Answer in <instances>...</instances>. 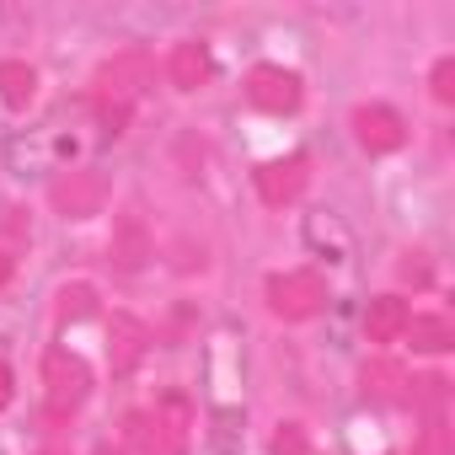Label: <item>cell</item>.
Wrapping results in <instances>:
<instances>
[{
    "mask_svg": "<svg viewBox=\"0 0 455 455\" xmlns=\"http://www.w3.org/2000/svg\"><path fill=\"white\" fill-rule=\"evenodd\" d=\"M129 439L145 450V455H182L188 439H193V407L182 391H166L156 402V412H134L129 418Z\"/></svg>",
    "mask_w": 455,
    "mask_h": 455,
    "instance_id": "6da1fadb",
    "label": "cell"
},
{
    "mask_svg": "<svg viewBox=\"0 0 455 455\" xmlns=\"http://www.w3.org/2000/svg\"><path fill=\"white\" fill-rule=\"evenodd\" d=\"M327 306V279L316 268H290V274H274L268 279V311L284 316V322H306Z\"/></svg>",
    "mask_w": 455,
    "mask_h": 455,
    "instance_id": "7a4b0ae2",
    "label": "cell"
},
{
    "mask_svg": "<svg viewBox=\"0 0 455 455\" xmlns=\"http://www.w3.org/2000/svg\"><path fill=\"white\" fill-rule=\"evenodd\" d=\"M44 391H49V412H54V418H70V412L92 396V370H86V359L70 354V348H54V354L44 359Z\"/></svg>",
    "mask_w": 455,
    "mask_h": 455,
    "instance_id": "3957f363",
    "label": "cell"
},
{
    "mask_svg": "<svg viewBox=\"0 0 455 455\" xmlns=\"http://www.w3.org/2000/svg\"><path fill=\"white\" fill-rule=\"evenodd\" d=\"M150 86V60H145V49H124V54H113L102 70H97V102H108V108H134V97Z\"/></svg>",
    "mask_w": 455,
    "mask_h": 455,
    "instance_id": "277c9868",
    "label": "cell"
},
{
    "mask_svg": "<svg viewBox=\"0 0 455 455\" xmlns=\"http://www.w3.org/2000/svg\"><path fill=\"white\" fill-rule=\"evenodd\" d=\"M247 102L263 113H295L300 108V76L284 65H258L247 76Z\"/></svg>",
    "mask_w": 455,
    "mask_h": 455,
    "instance_id": "5b68a950",
    "label": "cell"
},
{
    "mask_svg": "<svg viewBox=\"0 0 455 455\" xmlns=\"http://www.w3.org/2000/svg\"><path fill=\"white\" fill-rule=\"evenodd\" d=\"M354 134H359V145L370 156H391V150L407 145V118L396 108H386V102H370V108L354 113Z\"/></svg>",
    "mask_w": 455,
    "mask_h": 455,
    "instance_id": "8992f818",
    "label": "cell"
},
{
    "mask_svg": "<svg viewBox=\"0 0 455 455\" xmlns=\"http://www.w3.org/2000/svg\"><path fill=\"white\" fill-rule=\"evenodd\" d=\"M306 182H311V161H306V156H284V161L258 166V198L274 204V209L295 204V198L306 193Z\"/></svg>",
    "mask_w": 455,
    "mask_h": 455,
    "instance_id": "52a82bcc",
    "label": "cell"
},
{
    "mask_svg": "<svg viewBox=\"0 0 455 455\" xmlns=\"http://www.w3.org/2000/svg\"><path fill=\"white\" fill-rule=\"evenodd\" d=\"M49 198H54V209H60L65 220H86V214H97V209H102L108 188H102V177H97V172H65V177L49 188Z\"/></svg>",
    "mask_w": 455,
    "mask_h": 455,
    "instance_id": "ba28073f",
    "label": "cell"
},
{
    "mask_svg": "<svg viewBox=\"0 0 455 455\" xmlns=\"http://www.w3.org/2000/svg\"><path fill=\"white\" fill-rule=\"evenodd\" d=\"M306 247L316 252V258H327V263H348L354 258V231L332 214V209H316V214H306Z\"/></svg>",
    "mask_w": 455,
    "mask_h": 455,
    "instance_id": "9c48e42d",
    "label": "cell"
},
{
    "mask_svg": "<svg viewBox=\"0 0 455 455\" xmlns=\"http://www.w3.org/2000/svg\"><path fill=\"white\" fill-rule=\"evenodd\" d=\"M145 348H150V332H145V322H134V316H113L108 322V364H113V375H134V364L145 359Z\"/></svg>",
    "mask_w": 455,
    "mask_h": 455,
    "instance_id": "30bf717a",
    "label": "cell"
},
{
    "mask_svg": "<svg viewBox=\"0 0 455 455\" xmlns=\"http://www.w3.org/2000/svg\"><path fill=\"white\" fill-rule=\"evenodd\" d=\"M70 150H76V140H65V134H28V140H12V145H6V156H12V166H17V177L44 172V166L65 161Z\"/></svg>",
    "mask_w": 455,
    "mask_h": 455,
    "instance_id": "8fae6325",
    "label": "cell"
},
{
    "mask_svg": "<svg viewBox=\"0 0 455 455\" xmlns=\"http://www.w3.org/2000/svg\"><path fill=\"white\" fill-rule=\"evenodd\" d=\"M209 76H214V60H209V49H204L198 38H188V44L172 49V60H166V81H172L177 92H198Z\"/></svg>",
    "mask_w": 455,
    "mask_h": 455,
    "instance_id": "7c38bea8",
    "label": "cell"
},
{
    "mask_svg": "<svg viewBox=\"0 0 455 455\" xmlns=\"http://www.w3.org/2000/svg\"><path fill=\"white\" fill-rule=\"evenodd\" d=\"M407 322H412V306H407L402 295H375L370 311H364V332H370V343H402Z\"/></svg>",
    "mask_w": 455,
    "mask_h": 455,
    "instance_id": "4fadbf2b",
    "label": "cell"
},
{
    "mask_svg": "<svg viewBox=\"0 0 455 455\" xmlns=\"http://www.w3.org/2000/svg\"><path fill=\"white\" fill-rule=\"evenodd\" d=\"M150 258V231H145V220L140 214H118L113 225V263L118 268H140Z\"/></svg>",
    "mask_w": 455,
    "mask_h": 455,
    "instance_id": "5bb4252c",
    "label": "cell"
},
{
    "mask_svg": "<svg viewBox=\"0 0 455 455\" xmlns=\"http://www.w3.org/2000/svg\"><path fill=\"white\" fill-rule=\"evenodd\" d=\"M33 92H38L33 65H22V60H0V102H6V108H28Z\"/></svg>",
    "mask_w": 455,
    "mask_h": 455,
    "instance_id": "9a60e30c",
    "label": "cell"
},
{
    "mask_svg": "<svg viewBox=\"0 0 455 455\" xmlns=\"http://www.w3.org/2000/svg\"><path fill=\"white\" fill-rule=\"evenodd\" d=\"M402 338H412L418 354H444L455 343V327H450V316H412Z\"/></svg>",
    "mask_w": 455,
    "mask_h": 455,
    "instance_id": "2e32d148",
    "label": "cell"
},
{
    "mask_svg": "<svg viewBox=\"0 0 455 455\" xmlns=\"http://www.w3.org/2000/svg\"><path fill=\"white\" fill-rule=\"evenodd\" d=\"M364 391H370L375 402H407V375H402L396 364H370V370H364Z\"/></svg>",
    "mask_w": 455,
    "mask_h": 455,
    "instance_id": "e0dca14e",
    "label": "cell"
},
{
    "mask_svg": "<svg viewBox=\"0 0 455 455\" xmlns=\"http://www.w3.org/2000/svg\"><path fill=\"white\" fill-rule=\"evenodd\" d=\"M92 306H97V295H92L86 284H76V290H65V295H60V322H76V316H92Z\"/></svg>",
    "mask_w": 455,
    "mask_h": 455,
    "instance_id": "ac0fdd59",
    "label": "cell"
},
{
    "mask_svg": "<svg viewBox=\"0 0 455 455\" xmlns=\"http://www.w3.org/2000/svg\"><path fill=\"white\" fill-rule=\"evenodd\" d=\"M274 455H311L306 428H300V423H279V434H274Z\"/></svg>",
    "mask_w": 455,
    "mask_h": 455,
    "instance_id": "d6986e66",
    "label": "cell"
},
{
    "mask_svg": "<svg viewBox=\"0 0 455 455\" xmlns=\"http://www.w3.org/2000/svg\"><path fill=\"white\" fill-rule=\"evenodd\" d=\"M412 455H455V450H450V434H444V423H428V428L412 439Z\"/></svg>",
    "mask_w": 455,
    "mask_h": 455,
    "instance_id": "ffe728a7",
    "label": "cell"
},
{
    "mask_svg": "<svg viewBox=\"0 0 455 455\" xmlns=\"http://www.w3.org/2000/svg\"><path fill=\"white\" fill-rule=\"evenodd\" d=\"M434 97L439 102H455V60H439L434 65Z\"/></svg>",
    "mask_w": 455,
    "mask_h": 455,
    "instance_id": "44dd1931",
    "label": "cell"
},
{
    "mask_svg": "<svg viewBox=\"0 0 455 455\" xmlns=\"http://www.w3.org/2000/svg\"><path fill=\"white\" fill-rule=\"evenodd\" d=\"M12 396H17V380H12L6 364H0V407H12Z\"/></svg>",
    "mask_w": 455,
    "mask_h": 455,
    "instance_id": "7402d4cb",
    "label": "cell"
},
{
    "mask_svg": "<svg viewBox=\"0 0 455 455\" xmlns=\"http://www.w3.org/2000/svg\"><path fill=\"white\" fill-rule=\"evenodd\" d=\"M12 274H17V263H12V252H0V290L12 284Z\"/></svg>",
    "mask_w": 455,
    "mask_h": 455,
    "instance_id": "603a6c76",
    "label": "cell"
},
{
    "mask_svg": "<svg viewBox=\"0 0 455 455\" xmlns=\"http://www.w3.org/2000/svg\"><path fill=\"white\" fill-rule=\"evenodd\" d=\"M38 455H70V450H54V444H49V450H38Z\"/></svg>",
    "mask_w": 455,
    "mask_h": 455,
    "instance_id": "cb8c5ba5",
    "label": "cell"
},
{
    "mask_svg": "<svg viewBox=\"0 0 455 455\" xmlns=\"http://www.w3.org/2000/svg\"><path fill=\"white\" fill-rule=\"evenodd\" d=\"M97 455H124V450H97Z\"/></svg>",
    "mask_w": 455,
    "mask_h": 455,
    "instance_id": "d4e9b609",
    "label": "cell"
}]
</instances>
